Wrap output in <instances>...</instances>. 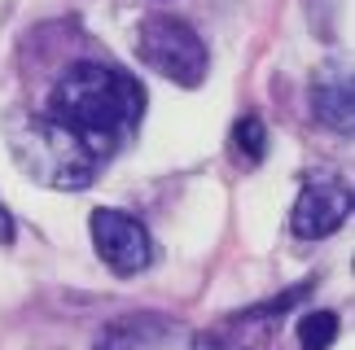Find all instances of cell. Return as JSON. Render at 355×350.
<instances>
[{
    "mask_svg": "<svg viewBox=\"0 0 355 350\" xmlns=\"http://www.w3.org/2000/svg\"><path fill=\"white\" fill-rule=\"evenodd\" d=\"M311 114L320 118L329 131L351 136L355 114H351V71L343 66H320L311 79Z\"/></svg>",
    "mask_w": 355,
    "mask_h": 350,
    "instance_id": "obj_6",
    "label": "cell"
},
{
    "mask_svg": "<svg viewBox=\"0 0 355 350\" xmlns=\"http://www.w3.org/2000/svg\"><path fill=\"white\" fill-rule=\"evenodd\" d=\"M9 149L35 184L58 188V193L88 188L97 180V167H101V158L92 154L71 127H62L58 118H49V114L9 118Z\"/></svg>",
    "mask_w": 355,
    "mask_h": 350,
    "instance_id": "obj_2",
    "label": "cell"
},
{
    "mask_svg": "<svg viewBox=\"0 0 355 350\" xmlns=\"http://www.w3.org/2000/svg\"><path fill=\"white\" fill-rule=\"evenodd\" d=\"M193 350H237V346H228V342H220V338H198Z\"/></svg>",
    "mask_w": 355,
    "mask_h": 350,
    "instance_id": "obj_11",
    "label": "cell"
},
{
    "mask_svg": "<svg viewBox=\"0 0 355 350\" xmlns=\"http://www.w3.org/2000/svg\"><path fill=\"white\" fill-rule=\"evenodd\" d=\"M136 57H141L145 71H154L162 79L180 88H198L207 79V44L189 22L171 18V13H149L136 26Z\"/></svg>",
    "mask_w": 355,
    "mask_h": 350,
    "instance_id": "obj_3",
    "label": "cell"
},
{
    "mask_svg": "<svg viewBox=\"0 0 355 350\" xmlns=\"http://www.w3.org/2000/svg\"><path fill=\"white\" fill-rule=\"evenodd\" d=\"M145 114V88L128 71L101 62L71 66L49 97V118L71 127L97 158H110Z\"/></svg>",
    "mask_w": 355,
    "mask_h": 350,
    "instance_id": "obj_1",
    "label": "cell"
},
{
    "mask_svg": "<svg viewBox=\"0 0 355 350\" xmlns=\"http://www.w3.org/2000/svg\"><path fill=\"white\" fill-rule=\"evenodd\" d=\"M233 149L245 158V163H263V154H268V127L259 123L254 114L237 118V127H233Z\"/></svg>",
    "mask_w": 355,
    "mask_h": 350,
    "instance_id": "obj_8",
    "label": "cell"
},
{
    "mask_svg": "<svg viewBox=\"0 0 355 350\" xmlns=\"http://www.w3.org/2000/svg\"><path fill=\"white\" fill-rule=\"evenodd\" d=\"M9 241H13V214L0 206V246H9Z\"/></svg>",
    "mask_w": 355,
    "mask_h": 350,
    "instance_id": "obj_10",
    "label": "cell"
},
{
    "mask_svg": "<svg viewBox=\"0 0 355 350\" xmlns=\"http://www.w3.org/2000/svg\"><path fill=\"white\" fill-rule=\"evenodd\" d=\"M338 338V315L334 311H307L298 320V346L303 350H329Z\"/></svg>",
    "mask_w": 355,
    "mask_h": 350,
    "instance_id": "obj_7",
    "label": "cell"
},
{
    "mask_svg": "<svg viewBox=\"0 0 355 350\" xmlns=\"http://www.w3.org/2000/svg\"><path fill=\"white\" fill-rule=\"evenodd\" d=\"M92 350H128V329H123V324L105 329L101 338H97V346H92Z\"/></svg>",
    "mask_w": 355,
    "mask_h": 350,
    "instance_id": "obj_9",
    "label": "cell"
},
{
    "mask_svg": "<svg viewBox=\"0 0 355 350\" xmlns=\"http://www.w3.org/2000/svg\"><path fill=\"white\" fill-rule=\"evenodd\" d=\"M88 228H92V246H97L101 263L110 267V272L136 276L154 263V237H149V228L136 219V214L101 206V210H92Z\"/></svg>",
    "mask_w": 355,
    "mask_h": 350,
    "instance_id": "obj_4",
    "label": "cell"
},
{
    "mask_svg": "<svg viewBox=\"0 0 355 350\" xmlns=\"http://www.w3.org/2000/svg\"><path fill=\"white\" fill-rule=\"evenodd\" d=\"M351 219V188L338 180H311L290 210V228L298 241H324Z\"/></svg>",
    "mask_w": 355,
    "mask_h": 350,
    "instance_id": "obj_5",
    "label": "cell"
}]
</instances>
